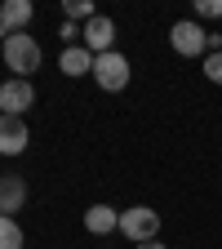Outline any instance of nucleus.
I'll return each mask as SVG.
<instances>
[{
	"mask_svg": "<svg viewBox=\"0 0 222 249\" xmlns=\"http://www.w3.org/2000/svg\"><path fill=\"white\" fill-rule=\"evenodd\" d=\"M0 58H5V67H9L18 80H31V71H40V62H45V49H40L36 36L18 31V36L0 40Z\"/></svg>",
	"mask_w": 222,
	"mask_h": 249,
	"instance_id": "1",
	"label": "nucleus"
},
{
	"mask_svg": "<svg viewBox=\"0 0 222 249\" xmlns=\"http://www.w3.org/2000/svg\"><path fill=\"white\" fill-rule=\"evenodd\" d=\"M129 80H134V67H129V58H124L120 49H111V53H98V58H93V85H98V89L120 93Z\"/></svg>",
	"mask_w": 222,
	"mask_h": 249,
	"instance_id": "2",
	"label": "nucleus"
},
{
	"mask_svg": "<svg viewBox=\"0 0 222 249\" xmlns=\"http://www.w3.org/2000/svg\"><path fill=\"white\" fill-rule=\"evenodd\" d=\"M169 45H173L178 58H205V53H209V31H205V22H196V18H178V22L169 27Z\"/></svg>",
	"mask_w": 222,
	"mask_h": 249,
	"instance_id": "3",
	"label": "nucleus"
},
{
	"mask_svg": "<svg viewBox=\"0 0 222 249\" xmlns=\"http://www.w3.org/2000/svg\"><path fill=\"white\" fill-rule=\"evenodd\" d=\"M120 231H124V240H134V245L160 240V213H155L151 205H129L120 213Z\"/></svg>",
	"mask_w": 222,
	"mask_h": 249,
	"instance_id": "4",
	"label": "nucleus"
},
{
	"mask_svg": "<svg viewBox=\"0 0 222 249\" xmlns=\"http://www.w3.org/2000/svg\"><path fill=\"white\" fill-rule=\"evenodd\" d=\"M27 107H36V85L9 76L5 85H0V111H5V116H22Z\"/></svg>",
	"mask_w": 222,
	"mask_h": 249,
	"instance_id": "5",
	"label": "nucleus"
},
{
	"mask_svg": "<svg viewBox=\"0 0 222 249\" xmlns=\"http://www.w3.org/2000/svg\"><path fill=\"white\" fill-rule=\"evenodd\" d=\"M80 45L98 58V53H111L116 49V22L107 18V14H98V18H89L85 22V31H80Z\"/></svg>",
	"mask_w": 222,
	"mask_h": 249,
	"instance_id": "6",
	"label": "nucleus"
},
{
	"mask_svg": "<svg viewBox=\"0 0 222 249\" xmlns=\"http://www.w3.org/2000/svg\"><path fill=\"white\" fill-rule=\"evenodd\" d=\"M31 142V129L22 116H5L0 111V156H22Z\"/></svg>",
	"mask_w": 222,
	"mask_h": 249,
	"instance_id": "7",
	"label": "nucleus"
},
{
	"mask_svg": "<svg viewBox=\"0 0 222 249\" xmlns=\"http://www.w3.org/2000/svg\"><path fill=\"white\" fill-rule=\"evenodd\" d=\"M31 18H36V5H31V0H5V5H0V31H5V40L18 36V31H27Z\"/></svg>",
	"mask_w": 222,
	"mask_h": 249,
	"instance_id": "8",
	"label": "nucleus"
},
{
	"mask_svg": "<svg viewBox=\"0 0 222 249\" xmlns=\"http://www.w3.org/2000/svg\"><path fill=\"white\" fill-rule=\"evenodd\" d=\"M85 231L89 236H111V231H120V209H111V205H89L85 209Z\"/></svg>",
	"mask_w": 222,
	"mask_h": 249,
	"instance_id": "9",
	"label": "nucleus"
},
{
	"mask_svg": "<svg viewBox=\"0 0 222 249\" xmlns=\"http://www.w3.org/2000/svg\"><path fill=\"white\" fill-rule=\"evenodd\" d=\"M58 71L62 76H93V53L85 49V45H67V49H62L58 53Z\"/></svg>",
	"mask_w": 222,
	"mask_h": 249,
	"instance_id": "10",
	"label": "nucleus"
},
{
	"mask_svg": "<svg viewBox=\"0 0 222 249\" xmlns=\"http://www.w3.org/2000/svg\"><path fill=\"white\" fill-rule=\"evenodd\" d=\"M22 205H27V182L18 174H5V178H0V213L14 218Z\"/></svg>",
	"mask_w": 222,
	"mask_h": 249,
	"instance_id": "11",
	"label": "nucleus"
},
{
	"mask_svg": "<svg viewBox=\"0 0 222 249\" xmlns=\"http://www.w3.org/2000/svg\"><path fill=\"white\" fill-rule=\"evenodd\" d=\"M22 245H27V236L18 227V218H5V213H0V249H22Z\"/></svg>",
	"mask_w": 222,
	"mask_h": 249,
	"instance_id": "12",
	"label": "nucleus"
},
{
	"mask_svg": "<svg viewBox=\"0 0 222 249\" xmlns=\"http://www.w3.org/2000/svg\"><path fill=\"white\" fill-rule=\"evenodd\" d=\"M62 9H67V22H89V18H98V14H93V5H89V0H67Z\"/></svg>",
	"mask_w": 222,
	"mask_h": 249,
	"instance_id": "13",
	"label": "nucleus"
},
{
	"mask_svg": "<svg viewBox=\"0 0 222 249\" xmlns=\"http://www.w3.org/2000/svg\"><path fill=\"white\" fill-rule=\"evenodd\" d=\"M200 67H205V76H209L213 85H222V49L205 53V58H200Z\"/></svg>",
	"mask_w": 222,
	"mask_h": 249,
	"instance_id": "14",
	"label": "nucleus"
},
{
	"mask_svg": "<svg viewBox=\"0 0 222 249\" xmlns=\"http://www.w3.org/2000/svg\"><path fill=\"white\" fill-rule=\"evenodd\" d=\"M222 18V0H196V22H213Z\"/></svg>",
	"mask_w": 222,
	"mask_h": 249,
	"instance_id": "15",
	"label": "nucleus"
},
{
	"mask_svg": "<svg viewBox=\"0 0 222 249\" xmlns=\"http://www.w3.org/2000/svg\"><path fill=\"white\" fill-rule=\"evenodd\" d=\"M80 31H85L80 22H62V27H58V36L67 40V45H80Z\"/></svg>",
	"mask_w": 222,
	"mask_h": 249,
	"instance_id": "16",
	"label": "nucleus"
},
{
	"mask_svg": "<svg viewBox=\"0 0 222 249\" xmlns=\"http://www.w3.org/2000/svg\"><path fill=\"white\" fill-rule=\"evenodd\" d=\"M138 249H165V245H160V240H147V245H138Z\"/></svg>",
	"mask_w": 222,
	"mask_h": 249,
	"instance_id": "17",
	"label": "nucleus"
}]
</instances>
